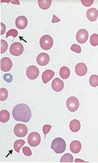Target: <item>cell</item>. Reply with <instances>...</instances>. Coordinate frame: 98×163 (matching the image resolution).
<instances>
[{
  "instance_id": "obj_1",
  "label": "cell",
  "mask_w": 98,
  "mask_h": 163,
  "mask_svg": "<svg viewBox=\"0 0 98 163\" xmlns=\"http://www.w3.org/2000/svg\"><path fill=\"white\" fill-rule=\"evenodd\" d=\"M13 116L18 121L27 123L30 120L32 117L30 108L24 103L18 104L13 108Z\"/></svg>"
},
{
  "instance_id": "obj_2",
  "label": "cell",
  "mask_w": 98,
  "mask_h": 163,
  "mask_svg": "<svg viewBox=\"0 0 98 163\" xmlns=\"http://www.w3.org/2000/svg\"><path fill=\"white\" fill-rule=\"evenodd\" d=\"M51 149L56 154H62L66 149V141L62 138H56L52 142Z\"/></svg>"
},
{
  "instance_id": "obj_3",
  "label": "cell",
  "mask_w": 98,
  "mask_h": 163,
  "mask_svg": "<svg viewBox=\"0 0 98 163\" xmlns=\"http://www.w3.org/2000/svg\"><path fill=\"white\" fill-rule=\"evenodd\" d=\"M54 41L52 37L49 35H44L40 39V46L45 50H50L52 47Z\"/></svg>"
},
{
  "instance_id": "obj_4",
  "label": "cell",
  "mask_w": 98,
  "mask_h": 163,
  "mask_svg": "<svg viewBox=\"0 0 98 163\" xmlns=\"http://www.w3.org/2000/svg\"><path fill=\"white\" fill-rule=\"evenodd\" d=\"M41 136L37 132H32L28 137V142L30 146L36 147L41 143Z\"/></svg>"
},
{
  "instance_id": "obj_5",
  "label": "cell",
  "mask_w": 98,
  "mask_h": 163,
  "mask_svg": "<svg viewBox=\"0 0 98 163\" xmlns=\"http://www.w3.org/2000/svg\"><path fill=\"white\" fill-rule=\"evenodd\" d=\"M9 51L13 56H21L24 52V46L22 43L15 42L13 43L11 46H10Z\"/></svg>"
},
{
  "instance_id": "obj_6",
  "label": "cell",
  "mask_w": 98,
  "mask_h": 163,
  "mask_svg": "<svg viewBox=\"0 0 98 163\" xmlns=\"http://www.w3.org/2000/svg\"><path fill=\"white\" fill-rule=\"evenodd\" d=\"M66 105L68 110L71 112H75L79 107V101L75 97H70L67 98Z\"/></svg>"
},
{
  "instance_id": "obj_7",
  "label": "cell",
  "mask_w": 98,
  "mask_h": 163,
  "mask_svg": "<svg viewBox=\"0 0 98 163\" xmlns=\"http://www.w3.org/2000/svg\"><path fill=\"white\" fill-rule=\"evenodd\" d=\"M28 129L26 125L22 123H18L14 128V132L18 137H24L28 133Z\"/></svg>"
},
{
  "instance_id": "obj_8",
  "label": "cell",
  "mask_w": 98,
  "mask_h": 163,
  "mask_svg": "<svg viewBox=\"0 0 98 163\" xmlns=\"http://www.w3.org/2000/svg\"><path fill=\"white\" fill-rule=\"evenodd\" d=\"M88 39V33L86 29H81L78 30L76 35V39L78 43L84 44Z\"/></svg>"
},
{
  "instance_id": "obj_9",
  "label": "cell",
  "mask_w": 98,
  "mask_h": 163,
  "mask_svg": "<svg viewBox=\"0 0 98 163\" xmlns=\"http://www.w3.org/2000/svg\"><path fill=\"white\" fill-rule=\"evenodd\" d=\"M39 75V69L35 65H31L28 67L26 70V75L30 80H35Z\"/></svg>"
},
{
  "instance_id": "obj_10",
  "label": "cell",
  "mask_w": 98,
  "mask_h": 163,
  "mask_svg": "<svg viewBox=\"0 0 98 163\" xmlns=\"http://www.w3.org/2000/svg\"><path fill=\"white\" fill-rule=\"evenodd\" d=\"M13 67V62L9 57H3L1 60V69L4 72H8Z\"/></svg>"
},
{
  "instance_id": "obj_11",
  "label": "cell",
  "mask_w": 98,
  "mask_h": 163,
  "mask_svg": "<svg viewBox=\"0 0 98 163\" xmlns=\"http://www.w3.org/2000/svg\"><path fill=\"white\" fill-rule=\"evenodd\" d=\"M50 61V56L47 53L39 54L37 57V62L40 66H45Z\"/></svg>"
},
{
  "instance_id": "obj_12",
  "label": "cell",
  "mask_w": 98,
  "mask_h": 163,
  "mask_svg": "<svg viewBox=\"0 0 98 163\" xmlns=\"http://www.w3.org/2000/svg\"><path fill=\"white\" fill-rule=\"evenodd\" d=\"M52 88L54 91L59 92L61 91L63 89V87H64V83L61 80V79L56 78L53 80L52 82Z\"/></svg>"
},
{
  "instance_id": "obj_13",
  "label": "cell",
  "mask_w": 98,
  "mask_h": 163,
  "mask_svg": "<svg viewBox=\"0 0 98 163\" xmlns=\"http://www.w3.org/2000/svg\"><path fill=\"white\" fill-rule=\"evenodd\" d=\"M87 71H88L87 66L84 63H78L75 66V72L78 76H85V75H86Z\"/></svg>"
},
{
  "instance_id": "obj_14",
  "label": "cell",
  "mask_w": 98,
  "mask_h": 163,
  "mask_svg": "<svg viewBox=\"0 0 98 163\" xmlns=\"http://www.w3.org/2000/svg\"><path fill=\"white\" fill-rule=\"evenodd\" d=\"M28 25V19L24 16H20L16 19V26L20 29H24Z\"/></svg>"
},
{
  "instance_id": "obj_15",
  "label": "cell",
  "mask_w": 98,
  "mask_h": 163,
  "mask_svg": "<svg viewBox=\"0 0 98 163\" xmlns=\"http://www.w3.org/2000/svg\"><path fill=\"white\" fill-rule=\"evenodd\" d=\"M98 17V11L96 8H91L86 12V17L91 22L96 21Z\"/></svg>"
},
{
  "instance_id": "obj_16",
  "label": "cell",
  "mask_w": 98,
  "mask_h": 163,
  "mask_svg": "<svg viewBox=\"0 0 98 163\" xmlns=\"http://www.w3.org/2000/svg\"><path fill=\"white\" fill-rule=\"evenodd\" d=\"M55 72L52 70H51V69H47V70L44 71L42 75V80L43 83H47V82H48L53 78V76H55Z\"/></svg>"
},
{
  "instance_id": "obj_17",
  "label": "cell",
  "mask_w": 98,
  "mask_h": 163,
  "mask_svg": "<svg viewBox=\"0 0 98 163\" xmlns=\"http://www.w3.org/2000/svg\"><path fill=\"white\" fill-rule=\"evenodd\" d=\"M82 144L80 141L78 140H73L70 144V150L72 153L74 154H78L81 150Z\"/></svg>"
},
{
  "instance_id": "obj_18",
  "label": "cell",
  "mask_w": 98,
  "mask_h": 163,
  "mask_svg": "<svg viewBox=\"0 0 98 163\" xmlns=\"http://www.w3.org/2000/svg\"><path fill=\"white\" fill-rule=\"evenodd\" d=\"M70 130L72 132H78V131L80 130L81 129V123L80 121L75 119V120H73L72 121H70Z\"/></svg>"
},
{
  "instance_id": "obj_19",
  "label": "cell",
  "mask_w": 98,
  "mask_h": 163,
  "mask_svg": "<svg viewBox=\"0 0 98 163\" xmlns=\"http://www.w3.org/2000/svg\"><path fill=\"white\" fill-rule=\"evenodd\" d=\"M51 4V0H39L38 1V5L39 7L43 10H46L50 8Z\"/></svg>"
},
{
  "instance_id": "obj_20",
  "label": "cell",
  "mask_w": 98,
  "mask_h": 163,
  "mask_svg": "<svg viewBox=\"0 0 98 163\" xmlns=\"http://www.w3.org/2000/svg\"><path fill=\"white\" fill-rule=\"evenodd\" d=\"M10 113L6 110H2L0 112V121L2 123H6L9 120Z\"/></svg>"
},
{
  "instance_id": "obj_21",
  "label": "cell",
  "mask_w": 98,
  "mask_h": 163,
  "mask_svg": "<svg viewBox=\"0 0 98 163\" xmlns=\"http://www.w3.org/2000/svg\"><path fill=\"white\" fill-rule=\"evenodd\" d=\"M60 75L63 79H67L70 76V70L68 67L63 66L60 70Z\"/></svg>"
},
{
  "instance_id": "obj_22",
  "label": "cell",
  "mask_w": 98,
  "mask_h": 163,
  "mask_svg": "<svg viewBox=\"0 0 98 163\" xmlns=\"http://www.w3.org/2000/svg\"><path fill=\"white\" fill-rule=\"evenodd\" d=\"M25 144V141L24 140H17L15 141L14 144V150H15L17 153L20 152V150H21V147L22 146Z\"/></svg>"
},
{
  "instance_id": "obj_23",
  "label": "cell",
  "mask_w": 98,
  "mask_h": 163,
  "mask_svg": "<svg viewBox=\"0 0 98 163\" xmlns=\"http://www.w3.org/2000/svg\"><path fill=\"white\" fill-rule=\"evenodd\" d=\"M9 95V93L7 89L4 88V87H2L0 89V100L2 101H6Z\"/></svg>"
},
{
  "instance_id": "obj_24",
  "label": "cell",
  "mask_w": 98,
  "mask_h": 163,
  "mask_svg": "<svg viewBox=\"0 0 98 163\" xmlns=\"http://www.w3.org/2000/svg\"><path fill=\"white\" fill-rule=\"evenodd\" d=\"M90 84L92 87H97L98 86V75H93L90 77L89 79Z\"/></svg>"
},
{
  "instance_id": "obj_25",
  "label": "cell",
  "mask_w": 98,
  "mask_h": 163,
  "mask_svg": "<svg viewBox=\"0 0 98 163\" xmlns=\"http://www.w3.org/2000/svg\"><path fill=\"white\" fill-rule=\"evenodd\" d=\"M90 44L92 46H96L98 45V35L96 33L92 34L90 37Z\"/></svg>"
},
{
  "instance_id": "obj_26",
  "label": "cell",
  "mask_w": 98,
  "mask_h": 163,
  "mask_svg": "<svg viewBox=\"0 0 98 163\" xmlns=\"http://www.w3.org/2000/svg\"><path fill=\"white\" fill-rule=\"evenodd\" d=\"M73 161V157L70 154H66L65 155H63L60 159V162H71Z\"/></svg>"
},
{
  "instance_id": "obj_27",
  "label": "cell",
  "mask_w": 98,
  "mask_h": 163,
  "mask_svg": "<svg viewBox=\"0 0 98 163\" xmlns=\"http://www.w3.org/2000/svg\"><path fill=\"white\" fill-rule=\"evenodd\" d=\"M8 48V44L6 41L1 39V54L6 52Z\"/></svg>"
},
{
  "instance_id": "obj_28",
  "label": "cell",
  "mask_w": 98,
  "mask_h": 163,
  "mask_svg": "<svg viewBox=\"0 0 98 163\" xmlns=\"http://www.w3.org/2000/svg\"><path fill=\"white\" fill-rule=\"evenodd\" d=\"M18 35V31L17 29H11L9 30L6 34V38H8L10 36H13L14 38H15Z\"/></svg>"
},
{
  "instance_id": "obj_29",
  "label": "cell",
  "mask_w": 98,
  "mask_h": 163,
  "mask_svg": "<svg viewBox=\"0 0 98 163\" xmlns=\"http://www.w3.org/2000/svg\"><path fill=\"white\" fill-rule=\"evenodd\" d=\"M71 49L72 51L75 52L77 54H80L81 52V50H82L81 47L79 45H78V44H73L71 47Z\"/></svg>"
},
{
  "instance_id": "obj_30",
  "label": "cell",
  "mask_w": 98,
  "mask_h": 163,
  "mask_svg": "<svg viewBox=\"0 0 98 163\" xmlns=\"http://www.w3.org/2000/svg\"><path fill=\"white\" fill-rule=\"evenodd\" d=\"M22 151H23V154L26 156H30L32 155V150H30V148L27 146H24L22 148Z\"/></svg>"
},
{
  "instance_id": "obj_31",
  "label": "cell",
  "mask_w": 98,
  "mask_h": 163,
  "mask_svg": "<svg viewBox=\"0 0 98 163\" xmlns=\"http://www.w3.org/2000/svg\"><path fill=\"white\" fill-rule=\"evenodd\" d=\"M81 3L85 7H90L94 3V0H81Z\"/></svg>"
},
{
  "instance_id": "obj_32",
  "label": "cell",
  "mask_w": 98,
  "mask_h": 163,
  "mask_svg": "<svg viewBox=\"0 0 98 163\" xmlns=\"http://www.w3.org/2000/svg\"><path fill=\"white\" fill-rule=\"evenodd\" d=\"M51 128H52V126L50 125H44L43 127V131L44 135L46 136V135L48 134V133L49 132V131H50Z\"/></svg>"
},
{
  "instance_id": "obj_33",
  "label": "cell",
  "mask_w": 98,
  "mask_h": 163,
  "mask_svg": "<svg viewBox=\"0 0 98 163\" xmlns=\"http://www.w3.org/2000/svg\"><path fill=\"white\" fill-rule=\"evenodd\" d=\"M3 78L6 82H11L13 80V76L11 75H10V74H6V75H5L3 76Z\"/></svg>"
},
{
  "instance_id": "obj_34",
  "label": "cell",
  "mask_w": 98,
  "mask_h": 163,
  "mask_svg": "<svg viewBox=\"0 0 98 163\" xmlns=\"http://www.w3.org/2000/svg\"><path fill=\"white\" fill-rule=\"evenodd\" d=\"M6 26L3 23H1V35H3V33L6 32Z\"/></svg>"
},
{
  "instance_id": "obj_35",
  "label": "cell",
  "mask_w": 98,
  "mask_h": 163,
  "mask_svg": "<svg viewBox=\"0 0 98 163\" xmlns=\"http://www.w3.org/2000/svg\"><path fill=\"white\" fill-rule=\"evenodd\" d=\"M60 20L55 15H54L53 16V19H52V23H55V22H60Z\"/></svg>"
},
{
  "instance_id": "obj_36",
  "label": "cell",
  "mask_w": 98,
  "mask_h": 163,
  "mask_svg": "<svg viewBox=\"0 0 98 163\" xmlns=\"http://www.w3.org/2000/svg\"><path fill=\"white\" fill-rule=\"evenodd\" d=\"M11 3H13V4H17V5L20 4V2H18V1H17V2H11Z\"/></svg>"
},
{
  "instance_id": "obj_37",
  "label": "cell",
  "mask_w": 98,
  "mask_h": 163,
  "mask_svg": "<svg viewBox=\"0 0 98 163\" xmlns=\"http://www.w3.org/2000/svg\"><path fill=\"white\" fill-rule=\"evenodd\" d=\"M75 162H85L84 161H82V160H81V159H76L75 161Z\"/></svg>"
}]
</instances>
